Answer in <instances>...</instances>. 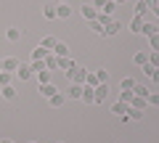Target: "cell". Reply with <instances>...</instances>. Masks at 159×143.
Segmentation results:
<instances>
[{
  "instance_id": "cell-1",
  "label": "cell",
  "mask_w": 159,
  "mask_h": 143,
  "mask_svg": "<svg viewBox=\"0 0 159 143\" xmlns=\"http://www.w3.org/2000/svg\"><path fill=\"white\" fill-rule=\"evenodd\" d=\"M69 80H72V85H85V77H88V69H82V66H74L72 72H69Z\"/></svg>"
},
{
  "instance_id": "cell-2",
  "label": "cell",
  "mask_w": 159,
  "mask_h": 143,
  "mask_svg": "<svg viewBox=\"0 0 159 143\" xmlns=\"http://www.w3.org/2000/svg\"><path fill=\"white\" fill-rule=\"evenodd\" d=\"M13 77H19L21 82H27V80H32V77H34V72H32L29 64H19V69L13 72Z\"/></svg>"
},
{
  "instance_id": "cell-3",
  "label": "cell",
  "mask_w": 159,
  "mask_h": 143,
  "mask_svg": "<svg viewBox=\"0 0 159 143\" xmlns=\"http://www.w3.org/2000/svg\"><path fill=\"white\" fill-rule=\"evenodd\" d=\"M19 64H21V61H19L16 56L0 58V69H3V72H11V74H13V72H16V69H19Z\"/></svg>"
},
{
  "instance_id": "cell-4",
  "label": "cell",
  "mask_w": 159,
  "mask_h": 143,
  "mask_svg": "<svg viewBox=\"0 0 159 143\" xmlns=\"http://www.w3.org/2000/svg\"><path fill=\"white\" fill-rule=\"evenodd\" d=\"M80 101H82V103H96V87L82 85V96H80Z\"/></svg>"
},
{
  "instance_id": "cell-5",
  "label": "cell",
  "mask_w": 159,
  "mask_h": 143,
  "mask_svg": "<svg viewBox=\"0 0 159 143\" xmlns=\"http://www.w3.org/2000/svg\"><path fill=\"white\" fill-rule=\"evenodd\" d=\"M109 96V82H98L96 85V103H103Z\"/></svg>"
},
{
  "instance_id": "cell-6",
  "label": "cell",
  "mask_w": 159,
  "mask_h": 143,
  "mask_svg": "<svg viewBox=\"0 0 159 143\" xmlns=\"http://www.w3.org/2000/svg\"><path fill=\"white\" fill-rule=\"evenodd\" d=\"M48 103H51L53 109H61L64 103H66V93H61V90H58L56 96H51V98H48Z\"/></svg>"
},
{
  "instance_id": "cell-7",
  "label": "cell",
  "mask_w": 159,
  "mask_h": 143,
  "mask_svg": "<svg viewBox=\"0 0 159 143\" xmlns=\"http://www.w3.org/2000/svg\"><path fill=\"white\" fill-rule=\"evenodd\" d=\"M74 66H77V64H74L69 56H66V58H58V72H64V74H69Z\"/></svg>"
},
{
  "instance_id": "cell-8",
  "label": "cell",
  "mask_w": 159,
  "mask_h": 143,
  "mask_svg": "<svg viewBox=\"0 0 159 143\" xmlns=\"http://www.w3.org/2000/svg\"><path fill=\"white\" fill-rule=\"evenodd\" d=\"M58 93V87L53 85V82H45V85H40V96L43 98H51V96H56Z\"/></svg>"
},
{
  "instance_id": "cell-9",
  "label": "cell",
  "mask_w": 159,
  "mask_h": 143,
  "mask_svg": "<svg viewBox=\"0 0 159 143\" xmlns=\"http://www.w3.org/2000/svg\"><path fill=\"white\" fill-rule=\"evenodd\" d=\"M80 13H82L85 21H96V16H98V11H96L93 6H82V8H80Z\"/></svg>"
},
{
  "instance_id": "cell-10",
  "label": "cell",
  "mask_w": 159,
  "mask_h": 143,
  "mask_svg": "<svg viewBox=\"0 0 159 143\" xmlns=\"http://www.w3.org/2000/svg\"><path fill=\"white\" fill-rule=\"evenodd\" d=\"M51 53H53V56H58V58H66V56H69V45L58 40V42H56V48H53Z\"/></svg>"
},
{
  "instance_id": "cell-11",
  "label": "cell",
  "mask_w": 159,
  "mask_h": 143,
  "mask_svg": "<svg viewBox=\"0 0 159 143\" xmlns=\"http://www.w3.org/2000/svg\"><path fill=\"white\" fill-rule=\"evenodd\" d=\"M69 16H72L69 3H58V6H56V19H69Z\"/></svg>"
},
{
  "instance_id": "cell-12",
  "label": "cell",
  "mask_w": 159,
  "mask_h": 143,
  "mask_svg": "<svg viewBox=\"0 0 159 143\" xmlns=\"http://www.w3.org/2000/svg\"><path fill=\"white\" fill-rule=\"evenodd\" d=\"M43 61H45V69H48V72H58V56L48 53V56L43 58Z\"/></svg>"
},
{
  "instance_id": "cell-13",
  "label": "cell",
  "mask_w": 159,
  "mask_h": 143,
  "mask_svg": "<svg viewBox=\"0 0 159 143\" xmlns=\"http://www.w3.org/2000/svg\"><path fill=\"white\" fill-rule=\"evenodd\" d=\"M141 34H146V37H154V34H159V27H157V24H151V21H143Z\"/></svg>"
},
{
  "instance_id": "cell-14",
  "label": "cell",
  "mask_w": 159,
  "mask_h": 143,
  "mask_svg": "<svg viewBox=\"0 0 159 143\" xmlns=\"http://www.w3.org/2000/svg\"><path fill=\"white\" fill-rule=\"evenodd\" d=\"M117 32H119V21H114V19H111V21L103 27V37H114Z\"/></svg>"
},
{
  "instance_id": "cell-15",
  "label": "cell",
  "mask_w": 159,
  "mask_h": 143,
  "mask_svg": "<svg viewBox=\"0 0 159 143\" xmlns=\"http://www.w3.org/2000/svg\"><path fill=\"white\" fill-rule=\"evenodd\" d=\"M127 106H133V109H141V111H146V109H148V101H146V98H138V96H133V101L127 103Z\"/></svg>"
},
{
  "instance_id": "cell-16",
  "label": "cell",
  "mask_w": 159,
  "mask_h": 143,
  "mask_svg": "<svg viewBox=\"0 0 159 143\" xmlns=\"http://www.w3.org/2000/svg\"><path fill=\"white\" fill-rule=\"evenodd\" d=\"M0 96L6 98V101H13V98H16V87L13 85H3L0 87Z\"/></svg>"
},
{
  "instance_id": "cell-17",
  "label": "cell",
  "mask_w": 159,
  "mask_h": 143,
  "mask_svg": "<svg viewBox=\"0 0 159 143\" xmlns=\"http://www.w3.org/2000/svg\"><path fill=\"white\" fill-rule=\"evenodd\" d=\"M143 21H146V19L143 16H133V21H130V32H135V34H141V27H143Z\"/></svg>"
},
{
  "instance_id": "cell-18",
  "label": "cell",
  "mask_w": 159,
  "mask_h": 143,
  "mask_svg": "<svg viewBox=\"0 0 159 143\" xmlns=\"http://www.w3.org/2000/svg\"><path fill=\"white\" fill-rule=\"evenodd\" d=\"M133 64H135V66H143V64H148V53H146V51H138L135 56H133Z\"/></svg>"
},
{
  "instance_id": "cell-19",
  "label": "cell",
  "mask_w": 159,
  "mask_h": 143,
  "mask_svg": "<svg viewBox=\"0 0 159 143\" xmlns=\"http://www.w3.org/2000/svg\"><path fill=\"white\" fill-rule=\"evenodd\" d=\"M56 37H53V34H45V37H43V42H40V45L45 48V51H53V48H56Z\"/></svg>"
},
{
  "instance_id": "cell-20",
  "label": "cell",
  "mask_w": 159,
  "mask_h": 143,
  "mask_svg": "<svg viewBox=\"0 0 159 143\" xmlns=\"http://www.w3.org/2000/svg\"><path fill=\"white\" fill-rule=\"evenodd\" d=\"M48 53H51V51H45V48H43V45H37V48H34V51H32V61H43V58H45Z\"/></svg>"
},
{
  "instance_id": "cell-21",
  "label": "cell",
  "mask_w": 159,
  "mask_h": 143,
  "mask_svg": "<svg viewBox=\"0 0 159 143\" xmlns=\"http://www.w3.org/2000/svg\"><path fill=\"white\" fill-rule=\"evenodd\" d=\"M143 114H146V111H141V109H133V106H127V117H130L133 122H141V119H143Z\"/></svg>"
},
{
  "instance_id": "cell-22",
  "label": "cell",
  "mask_w": 159,
  "mask_h": 143,
  "mask_svg": "<svg viewBox=\"0 0 159 143\" xmlns=\"http://www.w3.org/2000/svg\"><path fill=\"white\" fill-rule=\"evenodd\" d=\"M6 37H8V40H11V42H19V40H21V29L11 27V29H8V32H6Z\"/></svg>"
},
{
  "instance_id": "cell-23",
  "label": "cell",
  "mask_w": 159,
  "mask_h": 143,
  "mask_svg": "<svg viewBox=\"0 0 159 143\" xmlns=\"http://www.w3.org/2000/svg\"><path fill=\"white\" fill-rule=\"evenodd\" d=\"M135 85H138V82L133 80V77H122V82H119V87H122V90H133Z\"/></svg>"
},
{
  "instance_id": "cell-24",
  "label": "cell",
  "mask_w": 159,
  "mask_h": 143,
  "mask_svg": "<svg viewBox=\"0 0 159 143\" xmlns=\"http://www.w3.org/2000/svg\"><path fill=\"white\" fill-rule=\"evenodd\" d=\"M135 13L146 19V13H148V6H146V0H138V3H135Z\"/></svg>"
},
{
  "instance_id": "cell-25",
  "label": "cell",
  "mask_w": 159,
  "mask_h": 143,
  "mask_svg": "<svg viewBox=\"0 0 159 143\" xmlns=\"http://www.w3.org/2000/svg\"><path fill=\"white\" fill-rule=\"evenodd\" d=\"M80 96H82V85H72L66 90V98H80Z\"/></svg>"
},
{
  "instance_id": "cell-26",
  "label": "cell",
  "mask_w": 159,
  "mask_h": 143,
  "mask_svg": "<svg viewBox=\"0 0 159 143\" xmlns=\"http://www.w3.org/2000/svg\"><path fill=\"white\" fill-rule=\"evenodd\" d=\"M133 93H135L138 98H148V93H151V90H148L146 85H135V87H133Z\"/></svg>"
},
{
  "instance_id": "cell-27",
  "label": "cell",
  "mask_w": 159,
  "mask_h": 143,
  "mask_svg": "<svg viewBox=\"0 0 159 143\" xmlns=\"http://www.w3.org/2000/svg\"><path fill=\"white\" fill-rule=\"evenodd\" d=\"M111 114H127V103H122V101H117L111 106Z\"/></svg>"
},
{
  "instance_id": "cell-28",
  "label": "cell",
  "mask_w": 159,
  "mask_h": 143,
  "mask_svg": "<svg viewBox=\"0 0 159 143\" xmlns=\"http://www.w3.org/2000/svg\"><path fill=\"white\" fill-rule=\"evenodd\" d=\"M43 16L53 21V19H56V6H43Z\"/></svg>"
},
{
  "instance_id": "cell-29",
  "label": "cell",
  "mask_w": 159,
  "mask_h": 143,
  "mask_svg": "<svg viewBox=\"0 0 159 143\" xmlns=\"http://www.w3.org/2000/svg\"><path fill=\"white\" fill-rule=\"evenodd\" d=\"M11 80H13L11 72H3V69H0V87H3V85H11Z\"/></svg>"
},
{
  "instance_id": "cell-30",
  "label": "cell",
  "mask_w": 159,
  "mask_h": 143,
  "mask_svg": "<svg viewBox=\"0 0 159 143\" xmlns=\"http://www.w3.org/2000/svg\"><path fill=\"white\" fill-rule=\"evenodd\" d=\"M34 77H37V82H40V85H45V82H51V72H48V69H45V72H37Z\"/></svg>"
},
{
  "instance_id": "cell-31",
  "label": "cell",
  "mask_w": 159,
  "mask_h": 143,
  "mask_svg": "<svg viewBox=\"0 0 159 143\" xmlns=\"http://www.w3.org/2000/svg\"><path fill=\"white\" fill-rule=\"evenodd\" d=\"M29 66H32L34 74H37V72H45V61H29Z\"/></svg>"
},
{
  "instance_id": "cell-32",
  "label": "cell",
  "mask_w": 159,
  "mask_h": 143,
  "mask_svg": "<svg viewBox=\"0 0 159 143\" xmlns=\"http://www.w3.org/2000/svg\"><path fill=\"white\" fill-rule=\"evenodd\" d=\"M101 11H103V13H106V16H111V13H114V11H117V3H114V0H109V3H106V6H103V8H101Z\"/></svg>"
},
{
  "instance_id": "cell-33",
  "label": "cell",
  "mask_w": 159,
  "mask_h": 143,
  "mask_svg": "<svg viewBox=\"0 0 159 143\" xmlns=\"http://www.w3.org/2000/svg\"><path fill=\"white\" fill-rule=\"evenodd\" d=\"M133 96H135L133 90H122V93H119V101H122V103H130V101H133Z\"/></svg>"
},
{
  "instance_id": "cell-34",
  "label": "cell",
  "mask_w": 159,
  "mask_h": 143,
  "mask_svg": "<svg viewBox=\"0 0 159 143\" xmlns=\"http://www.w3.org/2000/svg\"><path fill=\"white\" fill-rule=\"evenodd\" d=\"M148 51H157V53H159V34L148 37Z\"/></svg>"
},
{
  "instance_id": "cell-35",
  "label": "cell",
  "mask_w": 159,
  "mask_h": 143,
  "mask_svg": "<svg viewBox=\"0 0 159 143\" xmlns=\"http://www.w3.org/2000/svg\"><path fill=\"white\" fill-rule=\"evenodd\" d=\"M85 85H90V87H96V85H98V77H96V72H88V77H85Z\"/></svg>"
},
{
  "instance_id": "cell-36",
  "label": "cell",
  "mask_w": 159,
  "mask_h": 143,
  "mask_svg": "<svg viewBox=\"0 0 159 143\" xmlns=\"http://www.w3.org/2000/svg\"><path fill=\"white\" fill-rule=\"evenodd\" d=\"M148 64H151L154 69L159 66V53H157V51H148Z\"/></svg>"
},
{
  "instance_id": "cell-37",
  "label": "cell",
  "mask_w": 159,
  "mask_h": 143,
  "mask_svg": "<svg viewBox=\"0 0 159 143\" xmlns=\"http://www.w3.org/2000/svg\"><path fill=\"white\" fill-rule=\"evenodd\" d=\"M96 77H98V82H109V72L106 69H96Z\"/></svg>"
},
{
  "instance_id": "cell-38",
  "label": "cell",
  "mask_w": 159,
  "mask_h": 143,
  "mask_svg": "<svg viewBox=\"0 0 159 143\" xmlns=\"http://www.w3.org/2000/svg\"><path fill=\"white\" fill-rule=\"evenodd\" d=\"M148 106H159V93H148Z\"/></svg>"
},
{
  "instance_id": "cell-39",
  "label": "cell",
  "mask_w": 159,
  "mask_h": 143,
  "mask_svg": "<svg viewBox=\"0 0 159 143\" xmlns=\"http://www.w3.org/2000/svg\"><path fill=\"white\" fill-rule=\"evenodd\" d=\"M90 29H93V32H96V34H101V37H103V27H101V24H98V21H90Z\"/></svg>"
},
{
  "instance_id": "cell-40",
  "label": "cell",
  "mask_w": 159,
  "mask_h": 143,
  "mask_svg": "<svg viewBox=\"0 0 159 143\" xmlns=\"http://www.w3.org/2000/svg\"><path fill=\"white\" fill-rule=\"evenodd\" d=\"M106 3H109V0H93V8H96V11H101Z\"/></svg>"
},
{
  "instance_id": "cell-41",
  "label": "cell",
  "mask_w": 159,
  "mask_h": 143,
  "mask_svg": "<svg viewBox=\"0 0 159 143\" xmlns=\"http://www.w3.org/2000/svg\"><path fill=\"white\" fill-rule=\"evenodd\" d=\"M141 69H143V74H146V77H148V74H151V72H154V66H151V64H143Z\"/></svg>"
},
{
  "instance_id": "cell-42",
  "label": "cell",
  "mask_w": 159,
  "mask_h": 143,
  "mask_svg": "<svg viewBox=\"0 0 159 143\" xmlns=\"http://www.w3.org/2000/svg\"><path fill=\"white\" fill-rule=\"evenodd\" d=\"M148 77H151V82H159V66L154 69V72H151V74H148Z\"/></svg>"
},
{
  "instance_id": "cell-43",
  "label": "cell",
  "mask_w": 159,
  "mask_h": 143,
  "mask_svg": "<svg viewBox=\"0 0 159 143\" xmlns=\"http://www.w3.org/2000/svg\"><path fill=\"white\" fill-rule=\"evenodd\" d=\"M157 3H159V0H146V6H148V11H151V8L157 6Z\"/></svg>"
},
{
  "instance_id": "cell-44",
  "label": "cell",
  "mask_w": 159,
  "mask_h": 143,
  "mask_svg": "<svg viewBox=\"0 0 159 143\" xmlns=\"http://www.w3.org/2000/svg\"><path fill=\"white\" fill-rule=\"evenodd\" d=\"M151 11H154V16H159V3H157V6L151 8Z\"/></svg>"
},
{
  "instance_id": "cell-45",
  "label": "cell",
  "mask_w": 159,
  "mask_h": 143,
  "mask_svg": "<svg viewBox=\"0 0 159 143\" xmlns=\"http://www.w3.org/2000/svg\"><path fill=\"white\" fill-rule=\"evenodd\" d=\"M114 3H117V6H122V3H127V0H114Z\"/></svg>"
},
{
  "instance_id": "cell-46",
  "label": "cell",
  "mask_w": 159,
  "mask_h": 143,
  "mask_svg": "<svg viewBox=\"0 0 159 143\" xmlns=\"http://www.w3.org/2000/svg\"><path fill=\"white\" fill-rule=\"evenodd\" d=\"M0 143H13V141H8V138H3V141H0Z\"/></svg>"
},
{
  "instance_id": "cell-47",
  "label": "cell",
  "mask_w": 159,
  "mask_h": 143,
  "mask_svg": "<svg viewBox=\"0 0 159 143\" xmlns=\"http://www.w3.org/2000/svg\"><path fill=\"white\" fill-rule=\"evenodd\" d=\"M58 3H69V0H58Z\"/></svg>"
},
{
  "instance_id": "cell-48",
  "label": "cell",
  "mask_w": 159,
  "mask_h": 143,
  "mask_svg": "<svg viewBox=\"0 0 159 143\" xmlns=\"http://www.w3.org/2000/svg\"><path fill=\"white\" fill-rule=\"evenodd\" d=\"M29 143H37V141H29Z\"/></svg>"
}]
</instances>
